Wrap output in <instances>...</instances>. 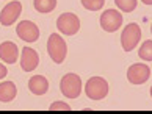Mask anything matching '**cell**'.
Instances as JSON below:
<instances>
[{"mask_svg": "<svg viewBox=\"0 0 152 114\" xmlns=\"http://www.w3.org/2000/svg\"><path fill=\"white\" fill-rule=\"evenodd\" d=\"M47 53L49 56L52 58L53 62L57 64H61L64 60H66V55H67V45L66 41L61 38L58 33H52L47 39Z\"/></svg>", "mask_w": 152, "mask_h": 114, "instance_id": "obj_1", "label": "cell"}, {"mask_svg": "<svg viewBox=\"0 0 152 114\" xmlns=\"http://www.w3.org/2000/svg\"><path fill=\"white\" fill-rule=\"evenodd\" d=\"M60 91L67 99H77L82 92V80L77 73H66L60 81Z\"/></svg>", "mask_w": 152, "mask_h": 114, "instance_id": "obj_2", "label": "cell"}, {"mask_svg": "<svg viewBox=\"0 0 152 114\" xmlns=\"http://www.w3.org/2000/svg\"><path fill=\"white\" fill-rule=\"evenodd\" d=\"M85 94L91 100H102L108 94V83L102 77H91L85 84Z\"/></svg>", "mask_w": 152, "mask_h": 114, "instance_id": "obj_3", "label": "cell"}, {"mask_svg": "<svg viewBox=\"0 0 152 114\" xmlns=\"http://www.w3.org/2000/svg\"><path fill=\"white\" fill-rule=\"evenodd\" d=\"M140 39H141V28L138 24H127L126 28L121 33V45L126 52H132V50L138 45Z\"/></svg>", "mask_w": 152, "mask_h": 114, "instance_id": "obj_4", "label": "cell"}, {"mask_svg": "<svg viewBox=\"0 0 152 114\" xmlns=\"http://www.w3.org/2000/svg\"><path fill=\"white\" fill-rule=\"evenodd\" d=\"M57 30L66 36H74L80 30V19L74 13H63L57 19Z\"/></svg>", "mask_w": 152, "mask_h": 114, "instance_id": "obj_5", "label": "cell"}, {"mask_svg": "<svg viewBox=\"0 0 152 114\" xmlns=\"http://www.w3.org/2000/svg\"><path fill=\"white\" fill-rule=\"evenodd\" d=\"M100 27L107 33H115L122 25V14L118 9H105L100 16Z\"/></svg>", "mask_w": 152, "mask_h": 114, "instance_id": "obj_6", "label": "cell"}, {"mask_svg": "<svg viewBox=\"0 0 152 114\" xmlns=\"http://www.w3.org/2000/svg\"><path fill=\"white\" fill-rule=\"evenodd\" d=\"M16 33L24 42H36L39 39V28L31 20H22L16 27Z\"/></svg>", "mask_w": 152, "mask_h": 114, "instance_id": "obj_7", "label": "cell"}, {"mask_svg": "<svg viewBox=\"0 0 152 114\" xmlns=\"http://www.w3.org/2000/svg\"><path fill=\"white\" fill-rule=\"evenodd\" d=\"M20 13H22V3L20 2L13 0V2L7 3L2 9V13H0V24L5 25V27L13 25L20 16Z\"/></svg>", "mask_w": 152, "mask_h": 114, "instance_id": "obj_8", "label": "cell"}, {"mask_svg": "<svg viewBox=\"0 0 152 114\" xmlns=\"http://www.w3.org/2000/svg\"><path fill=\"white\" fill-rule=\"evenodd\" d=\"M151 77V69L146 64L135 62L127 69V80L132 84H144Z\"/></svg>", "mask_w": 152, "mask_h": 114, "instance_id": "obj_9", "label": "cell"}, {"mask_svg": "<svg viewBox=\"0 0 152 114\" xmlns=\"http://www.w3.org/2000/svg\"><path fill=\"white\" fill-rule=\"evenodd\" d=\"M39 64V55L35 49L31 47H24L20 53V67L24 72H31L35 70Z\"/></svg>", "mask_w": 152, "mask_h": 114, "instance_id": "obj_10", "label": "cell"}, {"mask_svg": "<svg viewBox=\"0 0 152 114\" xmlns=\"http://www.w3.org/2000/svg\"><path fill=\"white\" fill-rule=\"evenodd\" d=\"M19 58V47L11 41L0 44V60L7 64H14Z\"/></svg>", "mask_w": 152, "mask_h": 114, "instance_id": "obj_11", "label": "cell"}, {"mask_svg": "<svg viewBox=\"0 0 152 114\" xmlns=\"http://www.w3.org/2000/svg\"><path fill=\"white\" fill-rule=\"evenodd\" d=\"M28 89L35 95H44L49 91V81L42 75H35L28 80Z\"/></svg>", "mask_w": 152, "mask_h": 114, "instance_id": "obj_12", "label": "cell"}, {"mask_svg": "<svg viewBox=\"0 0 152 114\" xmlns=\"http://www.w3.org/2000/svg\"><path fill=\"white\" fill-rule=\"evenodd\" d=\"M18 95V88L13 81H2L0 83V102L10 103Z\"/></svg>", "mask_w": 152, "mask_h": 114, "instance_id": "obj_13", "label": "cell"}, {"mask_svg": "<svg viewBox=\"0 0 152 114\" xmlns=\"http://www.w3.org/2000/svg\"><path fill=\"white\" fill-rule=\"evenodd\" d=\"M33 7L38 13L47 14L57 8V0H33Z\"/></svg>", "mask_w": 152, "mask_h": 114, "instance_id": "obj_14", "label": "cell"}, {"mask_svg": "<svg viewBox=\"0 0 152 114\" xmlns=\"http://www.w3.org/2000/svg\"><path fill=\"white\" fill-rule=\"evenodd\" d=\"M138 56L144 61H152V41L148 39L141 44V47L138 50Z\"/></svg>", "mask_w": 152, "mask_h": 114, "instance_id": "obj_15", "label": "cell"}, {"mask_svg": "<svg viewBox=\"0 0 152 114\" xmlns=\"http://www.w3.org/2000/svg\"><path fill=\"white\" fill-rule=\"evenodd\" d=\"M115 3L121 11H124V13H132V11L137 8L138 0H115Z\"/></svg>", "mask_w": 152, "mask_h": 114, "instance_id": "obj_16", "label": "cell"}, {"mask_svg": "<svg viewBox=\"0 0 152 114\" xmlns=\"http://www.w3.org/2000/svg\"><path fill=\"white\" fill-rule=\"evenodd\" d=\"M80 2L89 11H99L105 5V0H80Z\"/></svg>", "mask_w": 152, "mask_h": 114, "instance_id": "obj_17", "label": "cell"}, {"mask_svg": "<svg viewBox=\"0 0 152 114\" xmlns=\"http://www.w3.org/2000/svg\"><path fill=\"white\" fill-rule=\"evenodd\" d=\"M49 111H71V106L64 102H55V103L50 105Z\"/></svg>", "mask_w": 152, "mask_h": 114, "instance_id": "obj_18", "label": "cell"}, {"mask_svg": "<svg viewBox=\"0 0 152 114\" xmlns=\"http://www.w3.org/2000/svg\"><path fill=\"white\" fill-rule=\"evenodd\" d=\"M7 73H8V69L2 64V62H0V80H3L5 77H7Z\"/></svg>", "mask_w": 152, "mask_h": 114, "instance_id": "obj_19", "label": "cell"}, {"mask_svg": "<svg viewBox=\"0 0 152 114\" xmlns=\"http://www.w3.org/2000/svg\"><path fill=\"white\" fill-rule=\"evenodd\" d=\"M144 5H152V0H141Z\"/></svg>", "mask_w": 152, "mask_h": 114, "instance_id": "obj_20", "label": "cell"}, {"mask_svg": "<svg viewBox=\"0 0 152 114\" xmlns=\"http://www.w3.org/2000/svg\"><path fill=\"white\" fill-rule=\"evenodd\" d=\"M151 97H152V88H151Z\"/></svg>", "mask_w": 152, "mask_h": 114, "instance_id": "obj_21", "label": "cell"}, {"mask_svg": "<svg viewBox=\"0 0 152 114\" xmlns=\"http://www.w3.org/2000/svg\"><path fill=\"white\" fill-rule=\"evenodd\" d=\"M151 31H152V25H151Z\"/></svg>", "mask_w": 152, "mask_h": 114, "instance_id": "obj_22", "label": "cell"}]
</instances>
